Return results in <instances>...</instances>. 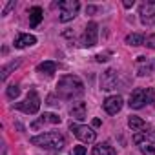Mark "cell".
Listing matches in <instances>:
<instances>
[{"mask_svg":"<svg viewBox=\"0 0 155 155\" xmlns=\"http://www.w3.org/2000/svg\"><path fill=\"white\" fill-rule=\"evenodd\" d=\"M69 115L75 120H84L86 119V102H73L69 108Z\"/></svg>","mask_w":155,"mask_h":155,"instance_id":"14","label":"cell"},{"mask_svg":"<svg viewBox=\"0 0 155 155\" xmlns=\"http://www.w3.org/2000/svg\"><path fill=\"white\" fill-rule=\"evenodd\" d=\"M139 15L142 24H153L155 22V0H144L139 6Z\"/></svg>","mask_w":155,"mask_h":155,"instance_id":"7","label":"cell"},{"mask_svg":"<svg viewBox=\"0 0 155 155\" xmlns=\"http://www.w3.org/2000/svg\"><path fill=\"white\" fill-rule=\"evenodd\" d=\"M144 44H146L148 48H151V49H155V35H150V37H146V40H144Z\"/></svg>","mask_w":155,"mask_h":155,"instance_id":"24","label":"cell"},{"mask_svg":"<svg viewBox=\"0 0 155 155\" xmlns=\"http://www.w3.org/2000/svg\"><path fill=\"white\" fill-rule=\"evenodd\" d=\"M117 84H119V75L115 69H106L101 77V90L104 91H111V90H117Z\"/></svg>","mask_w":155,"mask_h":155,"instance_id":"8","label":"cell"},{"mask_svg":"<svg viewBox=\"0 0 155 155\" xmlns=\"http://www.w3.org/2000/svg\"><path fill=\"white\" fill-rule=\"evenodd\" d=\"M91 155H117V151L113 150V146L110 142H102V144H97L93 148Z\"/></svg>","mask_w":155,"mask_h":155,"instance_id":"17","label":"cell"},{"mask_svg":"<svg viewBox=\"0 0 155 155\" xmlns=\"http://www.w3.org/2000/svg\"><path fill=\"white\" fill-rule=\"evenodd\" d=\"M128 126H130L131 130H142V128L146 126V122H144L140 117H133V115H131V117L128 119Z\"/></svg>","mask_w":155,"mask_h":155,"instance_id":"20","label":"cell"},{"mask_svg":"<svg viewBox=\"0 0 155 155\" xmlns=\"http://www.w3.org/2000/svg\"><path fill=\"white\" fill-rule=\"evenodd\" d=\"M55 69H57V64H55V62H51V60L40 62V64L37 66V71H38V73H42V75H51V73H55Z\"/></svg>","mask_w":155,"mask_h":155,"instance_id":"18","label":"cell"},{"mask_svg":"<svg viewBox=\"0 0 155 155\" xmlns=\"http://www.w3.org/2000/svg\"><path fill=\"white\" fill-rule=\"evenodd\" d=\"M133 142L139 144L142 155H155V131H142L133 135Z\"/></svg>","mask_w":155,"mask_h":155,"instance_id":"3","label":"cell"},{"mask_svg":"<svg viewBox=\"0 0 155 155\" xmlns=\"http://www.w3.org/2000/svg\"><path fill=\"white\" fill-rule=\"evenodd\" d=\"M130 108H133V110H140L142 106H146L148 102H146V90H140V88H137V90H133V93L130 95Z\"/></svg>","mask_w":155,"mask_h":155,"instance_id":"12","label":"cell"},{"mask_svg":"<svg viewBox=\"0 0 155 155\" xmlns=\"http://www.w3.org/2000/svg\"><path fill=\"white\" fill-rule=\"evenodd\" d=\"M97 60H99V62H106L108 58H106V57H102V55H99V57H97Z\"/></svg>","mask_w":155,"mask_h":155,"instance_id":"28","label":"cell"},{"mask_svg":"<svg viewBox=\"0 0 155 155\" xmlns=\"http://www.w3.org/2000/svg\"><path fill=\"white\" fill-rule=\"evenodd\" d=\"M33 44H37V37H33L29 33H20L15 38V48H18V49L28 48V46H33Z\"/></svg>","mask_w":155,"mask_h":155,"instance_id":"15","label":"cell"},{"mask_svg":"<svg viewBox=\"0 0 155 155\" xmlns=\"http://www.w3.org/2000/svg\"><path fill=\"white\" fill-rule=\"evenodd\" d=\"M97 38H99V26L95 22H90L84 29V35H82V46L84 48H93L97 44Z\"/></svg>","mask_w":155,"mask_h":155,"instance_id":"9","label":"cell"},{"mask_svg":"<svg viewBox=\"0 0 155 155\" xmlns=\"http://www.w3.org/2000/svg\"><path fill=\"white\" fill-rule=\"evenodd\" d=\"M73 153L75 155H86V148L84 146H75L73 148Z\"/></svg>","mask_w":155,"mask_h":155,"instance_id":"26","label":"cell"},{"mask_svg":"<svg viewBox=\"0 0 155 155\" xmlns=\"http://www.w3.org/2000/svg\"><path fill=\"white\" fill-rule=\"evenodd\" d=\"M69 131L79 139V140H82V142H93L95 140V131L91 130V128H88V126H82V124H75V122H71L69 124Z\"/></svg>","mask_w":155,"mask_h":155,"instance_id":"6","label":"cell"},{"mask_svg":"<svg viewBox=\"0 0 155 155\" xmlns=\"http://www.w3.org/2000/svg\"><path fill=\"white\" fill-rule=\"evenodd\" d=\"M18 64H20V60H13V62H9L8 66H4V68H2V81H6V79H8L9 73H11L13 69H17V68H18Z\"/></svg>","mask_w":155,"mask_h":155,"instance_id":"21","label":"cell"},{"mask_svg":"<svg viewBox=\"0 0 155 155\" xmlns=\"http://www.w3.org/2000/svg\"><path fill=\"white\" fill-rule=\"evenodd\" d=\"M93 126H95V128L101 126V119H93Z\"/></svg>","mask_w":155,"mask_h":155,"instance_id":"29","label":"cell"},{"mask_svg":"<svg viewBox=\"0 0 155 155\" xmlns=\"http://www.w3.org/2000/svg\"><path fill=\"white\" fill-rule=\"evenodd\" d=\"M102 106H104V111H106V113L117 115V113L122 110V97H120V95H110V97L102 102Z\"/></svg>","mask_w":155,"mask_h":155,"instance_id":"10","label":"cell"},{"mask_svg":"<svg viewBox=\"0 0 155 155\" xmlns=\"http://www.w3.org/2000/svg\"><path fill=\"white\" fill-rule=\"evenodd\" d=\"M58 9H60L58 20L60 22H69L77 17V13L81 9V4H79V0H62V2H58Z\"/></svg>","mask_w":155,"mask_h":155,"instance_id":"4","label":"cell"},{"mask_svg":"<svg viewBox=\"0 0 155 155\" xmlns=\"http://www.w3.org/2000/svg\"><path fill=\"white\" fill-rule=\"evenodd\" d=\"M144 35H140V33H130L128 37H126V44L128 46H142L144 44Z\"/></svg>","mask_w":155,"mask_h":155,"instance_id":"19","label":"cell"},{"mask_svg":"<svg viewBox=\"0 0 155 155\" xmlns=\"http://www.w3.org/2000/svg\"><path fill=\"white\" fill-rule=\"evenodd\" d=\"M146 102L155 104V90L153 88H146Z\"/></svg>","mask_w":155,"mask_h":155,"instance_id":"23","label":"cell"},{"mask_svg":"<svg viewBox=\"0 0 155 155\" xmlns=\"http://www.w3.org/2000/svg\"><path fill=\"white\" fill-rule=\"evenodd\" d=\"M15 108L20 110V111H24V113H28V115H33V113H37L38 108H40V97L37 95L35 90H31V91L28 93V97H26L22 102H17V104H15Z\"/></svg>","mask_w":155,"mask_h":155,"instance_id":"5","label":"cell"},{"mask_svg":"<svg viewBox=\"0 0 155 155\" xmlns=\"http://www.w3.org/2000/svg\"><path fill=\"white\" fill-rule=\"evenodd\" d=\"M133 6V0H126V2H124V8H131Z\"/></svg>","mask_w":155,"mask_h":155,"instance_id":"27","label":"cell"},{"mask_svg":"<svg viewBox=\"0 0 155 155\" xmlns=\"http://www.w3.org/2000/svg\"><path fill=\"white\" fill-rule=\"evenodd\" d=\"M57 95L66 101H73L84 95V82L77 75H64L57 84Z\"/></svg>","mask_w":155,"mask_h":155,"instance_id":"1","label":"cell"},{"mask_svg":"<svg viewBox=\"0 0 155 155\" xmlns=\"http://www.w3.org/2000/svg\"><path fill=\"white\" fill-rule=\"evenodd\" d=\"M42 18H44V11H42L38 6H35V8L29 9V26H31V28H37V26L42 22Z\"/></svg>","mask_w":155,"mask_h":155,"instance_id":"16","label":"cell"},{"mask_svg":"<svg viewBox=\"0 0 155 155\" xmlns=\"http://www.w3.org/2000/svg\"><path fill=\"white\" fill-rule=\"evenodd\" d=\"M18 95H20V88H18V86H15V84H11V86L8 88V97L13 101V99H17Z\"/></svg>","mask_w":155,"mask_h":155,"instance_id":"22","label":"cell"},{"mask_svg":"<svg viewBox=\"0 0 155 155\" xmlns=\"http://www.w3.org/2000/svg\"><path fill=\"white\" fill-rule=\"evenodd\" d=\"M155 73V60L148 58V57H139L137 58V75L144 77V75H151Z\"/></svg>","mask_w":155,"mask_h":155,"instance_id":"11","label":"cell"},{"mask_svg":"<svg viewBox=\"0 0 155 155\" xmlns=\"http://www.w3.org/2000/svg\"><path fill=\"white\" fill-rule=\"evenodd\" d=\"M31 144L38 146V148H44L48 151H60L64 148V144H66V139L58 131H46V133L35 135L31 139Z\"/></svg>","mask_w":155,"mask_h":155,"instance_id":"2","label":"cell"},{"mask_svg":"<svg viewBox=\"0 0 155 155\" xmlns=\"http://www.w3.org/2000/svg\"><path fill=\"white\" fill-rule=\"evenodd\" d=\"M13 8H15V0H11V2H8V4L4 6V9H2V15H8V13L13 9Z\"/></svg>","mask_w":155,"mask_h":155,"instance_id":"25","label":"cell"},{"mask_svg":"<svg viewBox=\"0 0 155 155\" xmlns=\"http://www.w3.org/2000/svg\"><path fill=\"white\" fill-rule=\"evenodd\" d=\"M44 124H60V117L55 115V113H44V115H40V117L31 124V128H33V130H38V128L44 126Z\"/></svg>","mask_w":155,"mask_h":155,"instance_id":"13","label":"cell"}]
</instances>
